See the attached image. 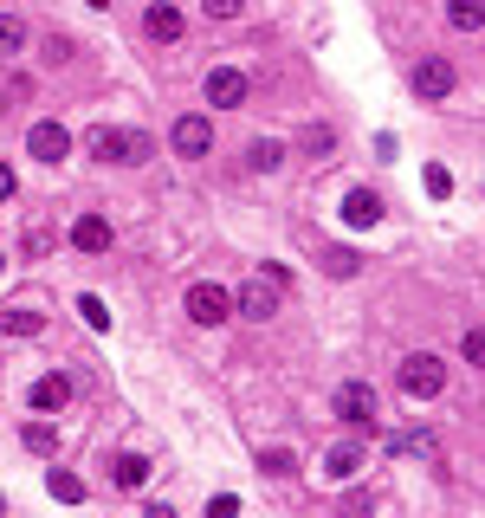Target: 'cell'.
Instances as JSON below:
<instances>
[{"label":"cell","instance_id":"obj_17","mask_svg":"<svg viewBox=\"0 0 485 518\" xmlns=\"http://www.w3.org/2000/svg\"><path fill=\"white\" fill-rule=\"evenodd\" d=\"M20 441H26V454H59V428L52 421H26Z\"/></svg>","mask_w":485,"mask_h":518},{"label":"cell","instance_id":"obj_32","mask_svg":"<svg viewBox=\"0 0 485 518\" xmlns=\"http://www.w3.org/2000/svg\"><path fill=\"white\" fill-rule=\"evenodd\" d=\"M85 7H110V0H85Z\"/></svg>","mask_w":485,"mask_h":518},{"label":"cell","instance_id":"obj_11","mask_svg":"<svg viewBox=\"0 0 485 518\" xmlns=\"http://www.w3.org/2000/svg\"><path fill=\"white\" fill-rule=\"evenodd\" d=\"M110 240H117V234H110L104 214H78V221H72V247L78 253H110Z\"/></svg>","mask_w":485,"mask_h":518},{"label":"cell","instance_id":"obj_14","mask_svg":"<svg viewBox=\"0 0 485 518\" xmlns=\"http://www.w3.org/2000/svg\"><path fill=\"white\" fill-rule=\"evenodd\" d=\"M343 221H350V227H376L382 221V201L369 195V188H350V195H343Z\"/></svg>","mask_w":485,"mask_h":518},{"label":"cell","instance_id":"obj_30","mask_svg":"<svg viewBox=\"0 0 485 518\" xmlns=\"http://www.w3.org/2000/svg\"><path fill=\"white\" fill-rule=\"evenodd\" d=\"M233 512H240V499H233V493H220V499H207V518H233Z\"/></svg>","mask_w":485,"mask_h":518},{"label":"cell","instance_id":"obj_20","mask_svg":"<svg viewBox=\"0 0 485 518\" xmlns=\"http://www.w3.org/2000/svg\"><path fill=\"white\" fill-rule=\"evenodd\" d=\"M447 20L460 26V33H479V26H485V0H447Z\"/></svg>","mask_w":485,"mask_h":518},{"label":"cell","instance_id":"obj_33","mask_svg":"<svg viewBox=\"0 0 485 518\" xmlns=\"http://www.w3.org/2000/svg\"><path fill=\"white\" fill-rule=\"evenodd\" d=\"M0 266H7V259H0Z\"/></svg>","mask_w":485,"mask_h":518},{"label":"cell","instance_id":"obj_15","mask_svg":"<svg viewBox=\"0 0 485 518\" xmlns=\"http://www.w3.org/2000/svg\"><path fill=\"white\" fill-rule=\"evenodd\" d=\"M0 331H7V337H39V331H46V318L26 311V305H0Z\"/></svg>","mask_w":485,"mask_h":518},{"label":"cell","instance_id":"obj_7","mask_svg":"<svg viewBox=\"0 0 485 518\" xmlns=\"http://www.w3.org/2000/svg\"><path fill=\"white\" fill-rule=\"evenodd\" d=\"M143 33L156 39V46H175V39L188 33V20H182V7L175 0H149V13H143Z\"/></svg>","mask_w":485,"mask_h":518},{"label":"cell","instance_id":"obj_2","mask_svg":"<svg viewBox=\"0 0 485 518\" xmlns=\"http://www.w3.org/2000/svg\"><path fill=\"white\" fill-rule=\"evenodd\" d=\"M279 292H285V285L259 272V279H246L240 292H233V311H240V318H253V324H266V318H279Z\"/></svg>","mask_w":485,"mask_h":518},{"label":"cell","instance_id":"obj_25","mask_svg":"<svg viewBox=\"0 0 485 518\" xmlns=\"http://www.w3.org/2000/svg\"><path fill=\"white\" fill-rule=\"evenodd\" d=\"M460 350H466V363H473V370H485V324H473V331L460 337Z\"/></svg>","mask_w":485,"mask_h":518},{"label":"cell","instance_id":"obj_13","mask_svg":"<svg viewBox=\"0 0 485 518\" xmlns=\"http://www.w3.org/2000/svg\"><path fill=\"white\" fill-rule=\"evenodd\" d=\"M356 473H363V447L356 441H343V447L324 454V480H356Z\"/></svg>","mask_w":485,"mask_h":518},{"label":"cell","instance_id":"obj_4","mask_svg":"<svg viewBox=\"0 0 485 518\" xmlns=\"http://www.w3.org/2000/svg\"><path fill=\"white\" fill-rule=\"evenodd\" d=\"M182 305H188V318H194V324H227V318H233V292H227V285H214V279L188 285Z\"/></svg>","mask_w":485,"mask_h":518},{"label":"cell","instance_id":"obj_29","mask_svg":"<svg viewBox=\"0 0 485 518\" xmlns=\"http://www.w3.org/2000/svg\"><path fill=\"white\" fill-rule=\"evenodd\" d=\"M72 52H78L72 39H46V65H65V59H72Z\"/></svg>","mask_w":485,"mask_h":518},{"label":"cell","instance_id":"obj_26","mask_svg":"<svg viewBox=\"0 0 485 518\" xmlns=\"http://www.w3.org/2000/svg\"><path fill=\"white\" fill-rule=\"evenodd\" d=\"M20 46H26V26L13 13H0V52H20Z\"/></svg>","mask_w":485,"mask_h":518},{"label":"cell","instance_id":"obj_24","mask_svg":"<svg viewBox=\"0 0 485 518\" xmlns=\"http://www.w3.org/2000/svg\"><path fill=\"white\" fill-rule=\"evenodd\" d=\"M259 473H266V480H285V473H291V454H285V447H266V454H259Z\"/></svg>","mask_w":485,"mask_h":518},{"label":"cell","instance_id":"obj_28","mask_svg":"<svg viewBox=\"0 0 485 518\" xmlns=\"http://www.w3.org/2000/svg\"><path fill=\"white\" fill-rule=\"evenodd\" d=\"M427 195H434V201H447V195H453V175L440 169V162H434V169H427Z\"/></svg>","mask_w":485,"mask_h":518},{"label":"cell","instance_id":"obj_21","mask_svg":"<svg viewBox=\"0 0 485 518\" xmlns=\"http://www.w3.org/2000/svg\"><path fill=\"white\" fill-rule=\"evenodd\" d=\"M382 447H388V454H434L440 441H434V434H388Z\"/></svg>","mask_w":485,"mask_h":518},{"label":"cell","instance_id":"obj_19","mask_svg":"<svg viewBox=\"0 0 485 518\" xmlns=\"http://www.w3.org/2000/svg\"><path fill=\"white\" fill-rule=\"evenodd\" d=\"M279 162H285V143H272V136H266V143H253V149H246V169H253V175H272Z\"/></svg>","mask_w":485,"mask_h":518},{"label":"cell","instance_id":"obj_6","mask_svg":"<svg viewBox=\"0 0 485 518\" xmlns=\"http://www.w3.org/2000/svg\"><path fill=\"white\" fill-rule=\"evenodd\" d=\"M26 156H39V162H65V156H72V130L52 124V117H46V124H33V130H26Z\"/></svg>","mask_w":485,"mask_h":518},{"label":"cell","instance_id":"obj_12","mask_svg":"<svg viewBox=\"0 0 485 518\" xmlns=\"http://www.w3.org/2000/svg\"><path fill=\"white\" fill-rule=\"evenodd\" d=\"M110 486H117V493H143V486H149V460L143 454H117V460H110Z\"/></svg>","mask_w":485,"mask_h":518},{"label":"cell","instance_id":"obj_9","mask_svg":"<svg viewBox=\"0 0 485 518\" xmlns=\"http://www.w3.org/2000/svg\"><path fill=\"white\" fill-rule=\"evenodd\" d=\"M408 85H414V98L434 104V98H447V91H453V65H447V59H421V65L408 72Z\"/></svg>","mask_w":485,"mask_h":518},{"label":"cell","instance_id":"obj_1","mask_svg":"<svg viewBox=\"0 0 485 518\" xmlns=\"http://www.w3.org/2000/svg\"><path fill=\"white\" fill-rule=\"evenodd\" d=\"M440 389H447V363H440L434 350H414V357H401V395H414V402H434Z\"/></svg>","mask_w":485,"mask_h":518},{"label":"cell","instance_id":"obj_5","mask_svg":"<svg viewBox=\"0 0 485 518\" xmlns=\"http://www.w3.org/2000/svg\"><path fill=\"white\" fill-rule=\"evenodd\" d=\"M330 408H337L350 428H376V415H382V402H376V389H369V383H343L337 395H330Z\"/></svg>","mask_w":485,"mask_h":518},{"label":"cell","instance_id":"obj_22","mask_svg":"<svg viewBox=\"0 0 485 518\" xmlns=\"http://www.w3.org/2000/svg\"><path fill=\"white\" fill-rule=\"evenodd\" d=\"M324 272L350 279V272H363V253H350V247H330V253H324Z\"/></svg>","mask_w":485,"mask_h":518},{"label":"cell","instance_id":"obj_16","mask_svg":"<svg viewBox=\"0 0 485 518\" xmlns=\"http://www.w3.org/2000/svg\"><path fill=\"white\" fill-rule=\"evenodd\" d=\"M72 402V383H65V376H39L33 383V408L39 415H52V408H65Z\"/></svg>","mask_w":485,"mask_h":518},{"label":"cell","instance_id":"obj_23","mask_svg":"<svg viewBox=\"0 0 485 518\" xmlns=\"http://www.w3.org/2000/svg\"><path fill=\"white\" fill-rule=\"evenodd\" d=\"M78 318H85L91 331H110V311H104V298H91V292L78 298Z\"/></svg>","mask_w":485,"mask_h":518},{"label":"cell","instance_id":"obj_10","mask_svg":"<svg viewBox=\"0 0 485 518\" xmlns=\"http://www.w3.org/2000/svg\"><path fill=\"white\" fill-rule=\"evenodd\" d=\"M214 149V124L207 117H175V156H207Z\"/></svg>","mask_w":485,"mask_h":518},{"label":"cell","instance_id":"obj_31","mask_svg":"<svg viewBox=\"0 0 485 518\" xmlns=\"http://www.w3.org/2000/svg\"><path fill=\"white\" fill-rule=\"evenodd\" d=\"M13 188H20V182H13V169L0 162V201H13Z\"/></svg>","mask_w":485,"mask_h":518},{"label":"cell","instance_id":"obj_18","mask_svg":"<svg viewBox=\"0 0 485 518\" xmlns=\"http://www.w3.org/2000/svg\"><path fill=\"white\" fill-rule=\"evenodd\" d=\"M46 493L65 499V506H78V499H85V480H78V473H65V467H52V473H46Z\"/></svg>","mask_w":485,"mask_h":518},{"label":"cell","instance_id":"obj_3","mask_svg":"<svg viewBox=\"0 0 485 518\" xmlns=\"http://www.w3.org/2000/svg\"><path fill=\"white\" fill-rule=\"evenodd\" d=\"M91 149H97V162H149V136L143 130H91Z\"/></svg>","mask_w":485,"mask_h":518},{"label":"cell","instance_id":"obj_8","mask_svg":"<svg viewBox=\"0 0 485 518\" xmlns=\"http://www.w3.org/2000/svg\"><path fill=\"white\" fill-rule=\"evenodd\" d=\"M207 104H214V111H240L246 104V72L214 65V72H207Z\"/></svg>","mask_w":485,"mask_h":518},{"label":"cell","instance_id":"obj_27","mask_svg":"<svg viewBox=\"0 0 485 518\" xmlns=\"http://www.w3.org/2000/svg\"><path fill=\"white\" fill-rule=\"evenodd\" d=\"M201 7H207V20H240L246 0H201Z\"/></svg>","mask_w":485,"mask_h":518}]
</instances>
